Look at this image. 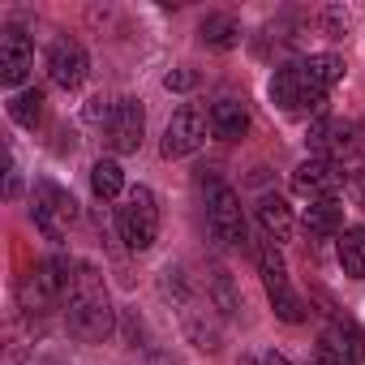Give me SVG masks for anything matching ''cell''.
<instances>
[{
	"label": "cell",
	"mask_w": 365,
	"mask_h": 365,
	"mask_svg": "<svg viewBox=\"0 0 365 365\" xmlns=\"http://www.w3.org/2000/svg\"><path fill=\"white\" fill-rule=\"evenodd\" d=\"M65 322H69V335L82 339V344L112 339L116 309H112V297H108V284H103L99 267H91V262L73 267V284H69V297H65Z\"/></svg>",
	"instance_id": "6da1fadb"
},
{
	"label": "cell",
	"mask_w": 365,
	"mask_h": 365,
	"mask_svg": "<svg viewBox=\"0 0 365 365\" xmlns=\"http://www.w3.org/2000/svg\"><path fill=\"white\" fill-rule=\"evenodd\" d=\"M159 288H163V297L172 301L180 327H185V335L194 339V348H202V352H220V322H215V314H211V309H215L211 297H202L180 267H163Z\"/></svg>",
	"instance_id": "7a4b0ae2"
},
{
	"label": "cell",
	"mask_w": 365,
	"mask_h": 365,
	"mask_svg": "<svg viewBox=\"0 0 365 365\" xmlns=\"http://www.w3.org/2000/svg\"><path fill=\"white\" fill-rule=\"evenodd\" d=\"M271 99L275 108H284L288 116H318L322 103H327V86L305 69V61H292V65H279L275 78H271Z\"/></svg>",
	"instance_id": "3957f363"
},
{
	"label": "cell",
	"mask_w": 365,
	"mask_h": 365,
	"mask_svg": "<svg viewBox=\"0 0 365 365\" xmlns=\"http://www.w3.org/2000/svg\"><path fill=\"white\" fill-rule=\"evenodd\" d=\"M254 258H258L262 288H267V301H271L275 318H279V322H288V327L305 322V301H301V297L292 292V284H288V262H284L279 245H275V241H262V245L254 250Z\"/></svg>",
	"instance_id": "277c9868"
},
{
	"label": "cell",
	"mask_w": 365,
	"mask_h": 365,
	"mask_svg": "<svg viewBox=\"0 0 365 365\" xmlns=\"http://www.w3.org/2000/svg\"><path fill=\"white\" fill-rule=\"evenodd\" d=\"M116 228H120V241L133 250V254H146L159 237V202L146 185H133L125 190L120 207H116Z\"/></svg>",
	"instance_id": "5b68a950"
},
{
	"label": "cell",
	"mask_w": 365,
	"mask_h": 365,
	"mask_svg": "<svg viewBox=\"0 0 365 365\" xmlns=\"http://www.w3.org/2000/svg\"><path fill=\"white\" fill-rule=\"evenodd\" d=\"M309 150L314 159H331V163H352L365 159V120H344V116H322L309 129Z\"/></svg>",
	"instance_id": "8992f818"
},
{
	"label": "cell",
	"mask_w": 365,
	"mask_h": 365,
	"mask_svg": "<svg viewBox=\"0 0 365 365\" xmlns=\"http://www.w3.org/2000/svg\"><path fill=\"white\" fill-rule=\"evenodd\" d=\"M73 267L69 258H43L26 279H22V305L31 314H48L56 309L65 297H69V284H73Z\"/></svg>",
	"instance_id": "52a82bcc"
},
{
	"label": "cell",
	"mask_w": 365,
	"mask_h": 365,
	"mask_svg": "<svg viewBox=\"0 0 365 365\" xmlns=\"http://www.w3.org/2000/svg\"><path fill=\"white\" fill-rule=\"evenodd\" d=\"M31 215H35V228L48 237V241H61L73 220H78V202L69 190H61L56 180H35L31 190Z\"/></svg>",
	"instance_id": "ba28073f"
},
{
	"label": "cell",
	"mask_w": 365,
	"mask_h": 365,
	"mask_svg": "<svg viewBox=\"0 0 365 365\" xmlns=\"http://www.w3.org/2000/svg\"><path fill=\"white\" fill-rule=\"evenodd\" d=\"M207 224L215 232L220 245H245V211H241V194L232 185H224V180L211 176L207 185Z\"/></svg>",
	"instance_id": "9c48e42d"
},
{
	"label": "cell",
	"mask_w": 365,
	"mask_h": 365,
	"mask_svg": "<svg viewBox=\"0 0 365 365\" xmlns=\"http://www.w3.org/2000/svg\"><path fill=\"white\" fill-rule=\"evenodd\" d=\"M142 138H146V112H142V103L129 99V95L116 99V103L108 108V120H103V142H108V150H112V155H138Z\"/></svg>",
	"instance_id": "30bf717a"
},
{
	"label": "cell",
	"mask_w": 365,
	"mask_h": 365,
	"mask_svg": "<svg viewBox=\"0 0 365 365\" xmlns=\"http://www.w3.org/2000/svg\"><path fill=\"white\" fill-rule=\"evenodd\" d=\"M348 185V172L339 168V163H331V159H305V163H297V172H292V194H301V198H309V202H327V198H335L339 190Z\"/></svg>",
	"instance_id": "8fae6325"
},
{
	"label": "cell",
	"mask_w": 365,
	"mask_h": 365,
	"mask_svg": "<svg viewBox=\"0 0 365 365\" xmlns=\"http://www.w3.org/2000/svg\"><path fill=\"white\" fill-rule=\"evenodd\" d=\"M207 129H211V116L207 112H198V108H176L172 112V120L163 125V155L168 159H185V155H194L202 142H207Z\"/></svg>",
	"instance_id": "7c38bea8"
},
{
	"label": "cell",
	"mask_w": 365,
	"mask_h": 365,
	"mask_svg": "<svg viewBox=\"0 0 365 365\" xmlns=\"http://www.w3.org/2000/svg\"><path fill=\"white\" fill-rule=\"evenodd\" d=\"M361 356H365V335H361L348 318H335V322L318 335L314 365H356Z\"/></svg>",
	"instance_id": "4fadbf2b"
},
{
	"label": "cell",
	"mask_w": 365,
	"mask_h": 365,
	"mask_svg": "<svg viewBox=\"0 0 365 365\" xmlns=\"http://www.w3.org/2000/svg\"><path fill=\"white\" fill-rule=\"evenodd\" d=\"M35 69V43L22 26H5L0 31V82L5 86H22Z\"/></svg>",
	"instance_id": "5bb4252c"
},
{
	"label": "cell",
	"mask_w": 365,
	"mask_h": 365,
	"mask_svg": "<svg viewBox=\"0 0 365 365\" xmlns=\"http://www.w3.org/2000/svg\"><path fill=\"white\" fill-rule=\"evenodd\" d=\"M86 73H91V61H86V48L78 39H56L48 48V78H52V86L78 91L86 82Z\"/></svg>",
	"instance_id": "9a60e30c"
},
{
	"label": "cell",
	"mask_w": 365,
	"mask_h": 365,
	"mask_svg": "<svg viewBox=\"0 0 365 365\" xmlns=\"http://www.w3.org/2000/svg\"><path fill=\"white\" fill-rule=\"evenodd\" d=\"M211 133L220 142H241L250 133V112L241 99H215L211 103Z\"/></svg>",
	"instance_id": "2e32d148"
},
{
	"label": "cell",
	"mask_w": 365,
	"mask_h": 365,
	"mask_svg": "<svg viewBox=\"0 0 365 365\" xmlns=\"http://www.w3.org/2000/svg\"><path fill=\"white\" fill-rule=\"evenodd\" d=\"M254 215H258V224H262V232H267V241H288L292 237V228H297V220H292V207L279 198V194H262L258 198V207H254Z\"/></svg>",
	"instance_id": "e0dca14e"
},
{
	"label": "cell",
	"mask_w": 365,
	"mask_h": 365,
	"mask_svg": "<svg viewBox=\"0 0 365 365\" xmlns=\"http://www.w3.org/2000/svg\"><path fill=\"white\" fill-rule=\"evenodd\" d=\"M305 232L314 241H331L344 232V207L339 198H327V202H309L305 207Z\"/></svg>",
	"instance_id": "ac0fdd59"
},
{
	"label": "cell",
	"mask_w": 365,
	"mask_h": 365,
	"mask_svg": "<svg viewBox=\"0 0 365 365\" xmlns=\"http://www.w3.org/2000/svg\"><path fill=\"white\" fill-rule=\"evenodd\" d=\"M198 35H202V43L211 52H232L241 43V22L232 14H207L202 26H198Z\"/></svg>",
	"instance_id": "d6986e66"
},
{
	"label": "cell",
	"mask_w": 365,
	"mask_h": 365,
	"mask_svg": "<svg viewBox=\"0 0 365 365\" xmlns=\"http://www.w3.org/2000/svg\"><path fill=\"white\" fill-rule=\"evenodd\" d=\"M207 297H211V305L220 309V318H241V314H245V301H241V292H237V284H232V275H228L224 267H215V271L207 275Z\"/></svg>",
	"instance_id": "ffe728a7"
},
{
	"label": "cell",
	"mask_w": 365,
	"mask_h": 365,
	"mask_svg": "<svg viewBox=\"0 0 365 365\" xmlns=\"http://www.w3.org/2000/svg\"><path fill=\"white\" fill-rule=\"evenodd\" d=\"M339 267H344V275L365 279V224H356L339 237Z\"/></svg>",
	"instance_id": "44dd1931"
},
{
	"label": "cell",
	"mask_w": 365,
	"mask_h": 365,
	"mask_svg": "<svg viewBox=\"0 0 365 365\" xmlns=\"http://www.w3.org/2000/svg\"><path fill=\"white\" fill-rule=\"evenodd\" d=\"M91 190H95V198H103V202L125 194V172H120L116 159H99V163L91 168Z\"/></svg>",
	"instance_id": "7402d4cb"
},
{
	"label": "cell",
	"mask_w": 365,
	"mask_h": 365,
	"mask_svg": "<svg viewBox=\"0 0 365 365\" xmlns=\"http://www.w3.org/2000/svg\"><path fill=\"white\" fill-rule=\"evenodd\" d=\"M9 116H14L22 129H35V125L43 120V91H39V86L18 91V95L9 99Z\"/></svg>",
	"instance_id": "603a6c76"
},
{
	"label": "cell",
	"mask_w": 365,
	"mask_h": 365,
	"mask_svg": "<svg viewBox=\"0 0 365 365\" xmlns=\"http://www.w3.org/2000/svg\"><path fill=\"white\" fill-rule=\"evenodd\" d=\"M305 69H309L327 91H331V86L344 78V69H348V65H344V56H335V52H314V56H305Z\"/></svg>",
	"instance_id": "cb8c5ba5"
},
{
	"label": "cell",
	"mask_w": 365,
	"mask_h": 365,
	"mask_svg": "<svg viewBox=\"0 0 365 365\" xmlns=\"http://www.w3.org/2000/svg\"><path fill=\"white\" fill-rule=\"evenodd\" d=\"M194 82H198V78H194L190 69H172V73L163 78V86H168V91H190Z\"/></svg>",
	"instance_id": "d4e9b609"
},
{
	"label": "cell",
	"mask_w": 365,
	"mask_h": 365,
	"mask_svg": "<svg viewBox=\"0 0 365 365\" xmlns=\"http://www.w3.org/2000/svg\"><path fill=\"white\" fill-rule=\"evenodd\" d=\"M258 365H292V361H288L284 352H275V348H267V352L258 356Z\"/></svg>",
	"instance_id": "484cf974"
},
{
	"label": "cell",
	"mask_w": 365,
	"mask_h": 365,
	"mask_svg": "<svg viewBox=\"0 0 365 365\" xmlns=\"http://www.w3.org/2000/svg\"><path fill=\"white\" fill-rule=\"evenodd\" d=\"M356 190H361V202H365V172H361V180H356Z\"/></svg>",
	"instance_id": "4316f807"
},
{
	"label": "cell",
	"mask_w": 365,
	"mask_h": 365,
	"mask_svg": "<svg viewBox=\"0 0 365 365\" xmlns=\"http://www.w3.org/2000/svg\"><path fill=\"white\" fill-rule=\"evenodd\" d=\"M150 365H176V361H168V356H155V361H150Z\"/></svg>",
	"instance_id": "83f0119b"
}]
</instances>
